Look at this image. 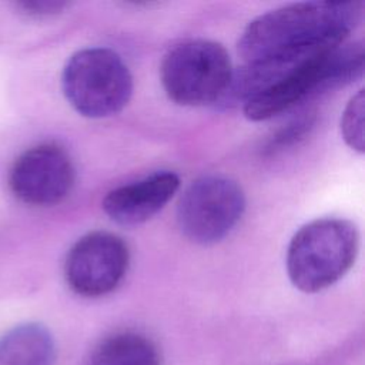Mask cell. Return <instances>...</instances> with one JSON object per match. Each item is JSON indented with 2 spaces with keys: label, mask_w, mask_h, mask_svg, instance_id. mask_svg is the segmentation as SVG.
<instances>
[{
  "label": "cell",
  "mask_w": 365,
  "mask_h": 365,
  "mask_svg": "<svg viewBox=\"0 0 365 365\" xmlns=\"http://www.w3.org/2000/svg\"><path fill=\"white\" fill-rule=\"evenodd\" d=\"M362 3L302 1L254 19L244 30L238 51L245 63L284 56L314 54L346 41L359 23Z\"/></svg>",
  "instance_id": "1"
},
{
  "label": "cell",
  "mask_w": 365,
  "mask_h": 365,
  "mask_svg": "<svg viewBox=\"0 0 365 365\" xmlns=\"http://www.w3.org/2000/svg\"><path fill=\"white\" fill-rule=\"evenodd\" d=\"M227 50L211 40H188L163 58L160 74L164 91L180 106L217 104L232 76Z\"/></svg>",
  "instance_id": "5"
},
{
  "label": "cell",
  "mask_w": 365,
  "mask_h": 365,
  "mask_svg": "<svg viewBox=\"0 0 365 365\" xmlns=\"http://www.w3.org/2000/svg\"><path fill=\"white\" fill-rule=\"evenodd\" d=\"M178 188L175 173L158 171L111 190L103 200V210L117 224L137 225L163 210Z\"/></svg>",
  "instance_id": "9"
},
{
  "label": "cell",
  "mask_w": 365,
  "mask_h": 365,
  "mask_svg": "<svg viewBox=\"0 0 365 365\" xmlns=\"http://www.w3.org/2000/svg\"><path fill=\"white\" fill-rule=\"evenodd\" d=\"M24 13L34 16V17H47L60 13L64 10L67 3L64 1H50V0H31V1H21L17 4Z\"/></svg>",
  "instance_id": "14"
},
{
  "label": "cell",
  "mask_w": 365,
  "mask_h": 365,
  "mask_svg": "<svg viewBox=\"0 0 365 365\" xmlns=\"http://www.w3.org/2000/svg\"><path fill=\"white\" fill-rule=\"evenodd\" d=\"M312 127V117L311 115H302L299 118H297L294 123L288 124L285 128H282L267 145V150L269 153H275L277 150H282L291 144H294L295 141H298L299 138H302L309 128Z\"/></svg>",
  "instance_id": "13"
},
{
  "label": "cell",
  "mask_w": 365,
  "mask_h": 365,
  "mask_svg": "<svg viewBox=\"0 0 365 365\" xmlns=\"http://www.w3.org/2000/svg\"><path fill=\"white\" fill-rule=\"evenodd\" d=\"M245 211L242 188L222 175L192 181L177 205V222L190 241L210 245L227 237Z\"/></svg>",
  "instance_id": "6"
},
{
  "label": "cell",
  "mask_w": 365,
  "mask_h": 365,
  "mask_svg": "<svg viewBox=\"0 0 365 365\" xmlns=\"http://www.w3.org/2000/svg\"><path fill=\"white\" fill-rule=\"evenodd\" d=\"M88 365H160V358L150 339L121 332L104 339L91 354Z\"/></svg>",
  "instance_id": "11"
},
{
  "label": "cell",
  "mask_w": 365,
  "mask_h": 365,
  "mask_svg": "<svg viewBox=\"0 0 365 365\" xmlns=\"http://www.w3.org/2000/svg\"><path fill=\"white\" fill-rule=\"evenodd\" d=\"M359 234L344 218H319L301 227L287 250V271L302 292L322 291L339 281L354 265Z\"/></svg>",
  "instance_id": "3"
},
{
  "label": "cell",
  "mask_w": 365,
  "mask_h": 365,
  "mask_svg": "<svg viewBox=\"0 0 365 365\" xmlns=\"http://www.w3.org/2000/svg\"><path fill=\"white\" fill-rule=\"evenodd\" d=\"M364 71V46L346 43L322 51L281 77L242 106L252 121L269 120L302 100L349 84Z\"/></svg>",
  "instance_id": "2"
},
{
  "label": "cell",
  "mask_w": 365,
  "mask_h": 365,
  "mask_svg": "<svg viewBox=\"0 0 365 365\" xmlns=\"http://www.w3.org/2000/svg\"><path fill=\"white\" fill-rule=\"evenodd\" d=\"M364 90H359L351 97L341 117L342 137L358 153H364Z\"/></svg>",
  "instance_id": "12"
},
{
  "label": "cell",
  "mask_w": 365,
  "mask_h": 365,
  "mask_svg": "<svg viewBox=\"0 0 365 365\" xmlns=\"http://www.w3.org/2000/svg\"><path fill=\"white\" fill-rule=\"evenodd\" d=\"M74 178L70 155L60 145L44 143L29 148L14 161L9 184L23 202L47 207L58 204L70 194Z\"/></svg>",
  "instance_id": "8"
},
{
  "label": "cell",
  "mask_w": 365,
  "mask_h": 365,
  "mask_svg": "<svg viewBox=\"0 0 365 365\" xmlns=\"http://www.w3.org/2000/svg\"><path fill=\"white\" fill-rule=\"evenodd\" d=\"M130 262L127 244L115 234L94 231L68 251L64 275L70 288L83 297H101L123 281Z\"/></svg>",
  "instance_id": "7"
},
{
  "label": "cell",
  "mask_w": 365,
  "mask_h": 365,
  "mask_svg": "<svg viewBox=\"0 0 365 365\" xmlns=\"http://www.w3.org/2000/svg\"><path fill=\"white\" fill-rule=\"evenodd\" d=\"M61 87L77 113L88 118H103L127 106L133 94V76L115 51L90 47L67 60Z\"/></svg>",
  "instance_id": "4"
},
{
  "label": "cell",
  "mask_w": 365,
  "mask_h": 365,
  "mask_svg": "<svg viewBox=\"0 0 365 365\" xmlns=\"http://www.w3.org/2000/svg\"><path fill=\"white\" fill-rule=\"evenodd\" d=\"M56 345L41 324L27 322L0 338V365H54Z\"/></svg>",
  "instance_id": "10"
}]
</instances>
